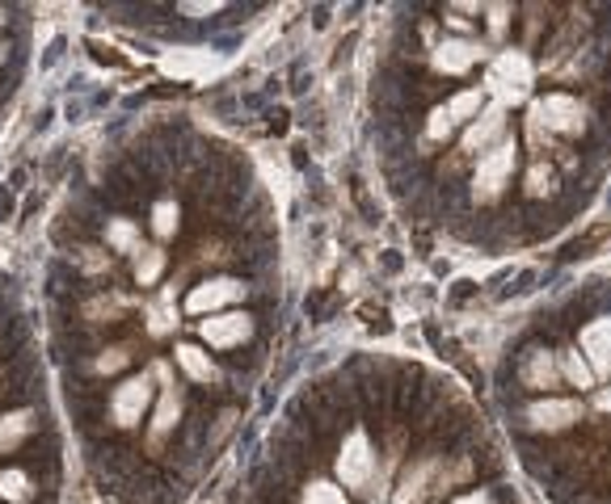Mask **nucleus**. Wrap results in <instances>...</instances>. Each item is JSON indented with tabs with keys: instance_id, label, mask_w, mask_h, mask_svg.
Wrapping results in <instances>:
<instances>
[{
	"instance_id": "nucleus-1",
	"label": "nucleus",
	"mask_w": 611,
	"mask_h": 504,
	"mask_svg": "<svg viewBox=\"0 0 611 504\" xmlns=\"http://www.w3.org/2000/svg\"><path fill=\"white\" fill-rule=\"evenodd\" d=\"M148 371H152V378H157V403H152V412H148V446L157 450L165 437H173V429L182 425L186 396H182V387L173 383L169 362H152Z\"/></svg>"
},
{
	"instance_id": "nucleus-2",
	"label": "nucleus",
	"mask_w": 611,
	"mask_h": 504,
	"mask_svg": "<svg viewBox=\"0 0 611 504\" xmlns=\"http://www.w3.org/2000/svg\"><path fill=\"white\" fill-rule=\"evenodd\" d=\"M152 403H157V378L152 371H139L111 391V421L118 429H139V421H148Z\"/></svg>"
},
{
	"instance_id": "nucleus-3",
	"label": "nucleus",
	"mask_w": 611,
	"mask_h": 504,
	"mask_svg": "<svg viewBox=\"0 0 611 504\" xmlns=\"http://www.w3.org/2000/svg\"><path fill=\"white\" fill-rule=\"evenodd\" d=\"M515 143L510 139H502L494 143L485 156H476V168H473V202L481 207H489V202H498L506 186H510V173H515Z\"/></svg>"
},
{
	"instance_id": "nucleus-4",
	"label": "nucleus",
	"mask_w": 611,
	"mask_h": 504,
	"mask_svg": "<svg viewBox=\"0 0 611 504\" xmlns=\"http://www.w3.org/2000/svg\"><path fill=\"white\" fill-rule=\"evenodd\" d=\"M334 471H337V483L350 488V492H362V488L371 483V476H376V446H371L367 429H350V433L342 437Z\"/></svg>"
},
{
	"instance_id": "nucleus-5",
	"label": "nucleus",
	"mask_w": 611,
	"mask_h": 504,
	"mask_svg": "<svg viewBox=\"0 0 611 504\" xmlns=\"http://www.w3.org/2000/svg\"><path fill=\"white\" fill-rule=\"evenodd\" d=\"M531 80H535V72H531L528 55L502 51L498 59H494V68H489V77H485V84H489V93L498 97V106H519L531 93Z\"/></svg>"
},
{
	"instance_id": "nucleus-6",
	"label": "nucleus",
	"mask_w": 611,
	"mask_h": 504,
	"mask_svg": "<svg viewBox=\"0 0 611 504\" xmlns=\"http://www.w3.org/2000/svg\"><path fill=\"white\" fill-rule=\"evenodd\" d=\"M553 131V134H583L586 131V106L569 93H549L531 106V134Z\"/></svg>"
},
{
	"instance_id": "nucleus-7",
	"label": "nucleus",
	"mask_w": 611,
	"mask_h": 504,
	"mask_svg": "<svg viewBox=\"0 0 611 504\" xmlns=\"http://www.w3.org/2000/svg\"><path fill=\"white\" fill-rule=\"evenodd\" d=\"M250 294V286L241 282V278H207V282H198L191 286L186 294V312L191 316H220V312H232V303H241Z\"/></svg>"
},
{
	"instance_id": "nucleus-8",
	"label": "nucleus",
	"mask_w": 611,
	"mask_h": 504,
	"mask_svg": "<svg viewBox=\"0 0 611 504\" xmlns=\"http://www.w3.org/2000/svg\"><path fill=\"white\" fill-rule=\"evenodd\" d=\"M198 337L207 349H241L253 341V316L250 312H220V316L198 319Z\"/></svg>"
},
{
	"instance_id": "nucleus-9",
	"label": "nucleus",
	"mask_w": 611,
	"mask_h": 504,
	"mask_svg": "<svg viewBox=\"0 0 611 504\" xmlns=\"http://www.w3.org/2000/svg\"><path fill=\"white\" fill-rule=\"evenodd\" d=\"M583 421V403L578 399L544 396L528 408V429L531 433H565Z\"/></svg>"
},
{
	"instance_id": "nucleus-10",
	"label": "nucleus",
	"mask_w": 611,
	"mask_h": 504,
	"mask_svg": "<svg viewBox=\"0 0 611 504\" xmlns=\"http://www.w3.org/2000/svg\"><path fill=\"white\" fill-rule=\"evenodd\" d=\"M578 341H583V358L595 378H611V316L590 319Z\"/></svg>"
},
{
	"instance_id": "nucleus-11",
	"label": "nucleus",
	"mask_w": 611,
	"mask_h": 504,
	"mask_svg": "<svg viewBox=\"0 0 611 504\" xmlns=\"http://www.w3.org/2000/svg\"><path fill=\"white\" fill-rule=\"evenodd\" d=\"M502 131H506V106L494 102V106H485L473 122L464 127V152H473V156L481 152V156H485L494 143H502Z\"/></svg>"
},
{
	"instance_id": "nucleus-12",
	"label": "nucleus",
	"mask_w": 611,
	"mask_h": 504,
	"mask_svg": "<svg viewBox=\"0 0 611 504\" xmlns=\"http://www.w3.org/2000/svg\"><path fill=\"white\" fill-rule=\"evenodd\" d=\"M476 59H481V47L469 43V38H443V43L430 51L435 72H443V77H464Z\"/></svg>"
},
{
	"instance_id": "nucleus-13",
	"label": "nucleus",
	"mask_w": 611,
	"mask_h": 504,
	"mask_svg": "<svg viewBox=\"0 0 611 504\" xmlns=\"http://www.w3.org/2000/svg\"><path fill=\"white\" fill-rule=\"evenodd\" d=\"M519 378H523V387H531V391H553L556 383H561L556 353H549V349H528L523 353V366H519Z\"/></svg>"
},
{
	"instance_id": "nucleus-14",
	"label": "nucleus",
	"mask_w": 611,
	"mask_h": 504,
	"mask_svg": "<svg viewBox=\"0 0 611 504\" xmlns=\"http://www.w3.org/2000/svg\"><path fill=\"white\" fill-rule=\"evenodd\" d=\"M34 429H38L34 408H13V412H4V417H0V454H13Z\"/></svg>"
},
{
	"instance_id": "nucleus-15",
	"label": "nucleus",
	"mask_w": 611,
	"mask_h": 504,
	"mask_svg": "<svg viewBox=\"0 0 611 504\" xmlns=\"http://www.w3.org/2000/svg\"><path fill=\"white\" fill-rule=\"evenodd\" d=\"M173 358H177V366L191 374L195 383H216L220 378V366L211 362V353L203 345H191V341H182V345L173 349Z\"/></svg>"
},
{
	"instance_id": "nucleus-16",
	"label": "nucleus",
	"mask_w": 611,
	"mask_h": 504,
	"mask_svg": "<svg viewBox=\"0 0 611 504\" xmlns=\"http://www.w3.org/2000/svg\"><path fill=\"white\" fill-rule=\"evenodd\" d=\"M169 266V257H165V248L161 244H143L136 253V286H157L161 282V273H165Z\"/></svg>"
},
{
	"instance_id": "nucleus-17",
	"label": "nucleus",
	"mask_w": 611,
	"mask_h": 504,
	"mask_svg": "<svg viewBox=\"0 0 611 504\" xmlns=\"http://www.w3.org/2000/svg\"><path fill=\"white\" fill-rule=\"evenodd\" d=\"M106 244H111V253H123V257H136L139 248H143V239H139V223L136 219H111L106 223Z\"/></svg>"
},
{
	"instance_id": "nucleus-18",
	"label": "nucleus",
	"mask_w": 611,
	"mask_h": 504,
	"mask_svg": "<svg viewBox=\"0 0 611 504\" xmlns=\"http://www.w3.org/2000/svg\"><path fill=\"white\" fill-rule=\"evenodd\" d=\"M127 307H136V298H127V294H97V298L84 303V319H93V324H114Z\"/></svg>"
},
{
	"instance_id": "nucleus-19",
	"label": "nucleus",
	"mask_w": 611,
	"mask_h": 504,
	"mask_svg": "<svg viewBox=\"0 0 611 504\" xmlns=\"http://www.w3.org/2000/svg\"><path fill=\"white\" fill-rule=\"evenodd\" d=\"M177 328V303H173V286L161 291V298L148 307V332L152 337H169Z\"/></svg>"
},
{
	"instance_id": "nucleus-20",
	"label": "nucleus",
	"mask_w": 611,
	"mask_h": 504,
	"mask_svg": "<svg viewBox=\"0 0 611 504\" xmlns=\"http://www.w3.org/2000/svg\"><path fill=\"white\" fill-rule=\"evenodd\" d=\"M447 114H451V122L456 127H469L476 114L485 109V89H464V93H456L451 102H443Z\"/></svg>"
},
{
	"instance_id": "nucleus-21",
	"label": "nucleus",
	"mask_w": 611,
	"mask_h": 504,
	"mask_svg": "<svg viewBox=\"0 0 611 504\" xmlns=\"http://www.w3.org/2000/svg\"><path fill=\"white\" fill-rule=\"evenodd\" d=\"M0 501L30 504L34 501V479H30L26 471H18V467H4V471H0Z\"/></svg>"
},
{
	"instance_id": "nucleus-22",
	"label": "nucleus",
	"mask_w": 611,
	"mask_h": 504,
	"mask_svg": "<svg viewBox=\"0 0 611 504\" xmlns=\"http://www.w3.org/2000/svg\"><path fill=\"white\" fill-rule=\"evenodd\" d=\"M177 232H182V207H177L173 198H161V202L152 207V236L165 244V239H173Z\"/></svg>"
},
{
	"instance_id": "nucleus-23",
	"label": "nucleus",
	"mask_w": 611,
	"mask_h": 504,
	"mask_svg": "<svg viewBox=\"0 0 611 504\" xmlns=\"http://www.w3.org/2000/svg\"><path fill=\"white\" fill-rule=\"evenodd\" d=\"M300 504H350V501H346L342 483H334V479H312V483H304Z\"/></svg>"
},
{
	"instance_id": "nucleus-24",
	"label": "nucleus",
	"mask_w": 611,
	"mask_h": 504,
	"mask_svg": "<svg viewBox=\"0 0 611 504\" xmlns=\"http://www.w3.org/2000/svg\"><path fill=\"white\" fill-rule=\"evenodd\" d=\"M561 378H569L578 391H586V387H595V383H599V378H595V371L586 366L583 353H565V358H561Z\"/></svg>"
},
{
	"instance_id": "nucleus-25",
	"label": "nucleus",
	"mask_w": 611,
	"mask_h": 504,
	"mask_svg": "<svg viewBox=\"0 0 611 504\" xmlns=\"http://www.w3.org/2000/svg\"><path fill=\"white\" fill-rule=\"evenodd\" d=\"M123 366H131V349L127 345H111L93 358V371L97 374H118Z\"/></svg>"
},
{
	"instance_id": "nucleus-26",
	"label": "nucleus",
	"mask_w": 611,
	"mask_h": 504,
	"mask_svg": "<svg viewBox=\"0 0 611 504\" xmlns=\"http://www.w3.org/2000/svg\"><path fill=\"white\" fill-rule=\"evenodd\" d=\"M460 131L456 122H451V114H447V106H435L430 109V118H426V139H435V143H447L451 134Z\"/></svg>"
},
{
	"instance_id": "nucleus-27",
	"label": "nucleus",
	"mask_w": 611,
	"mask_h": 504,
	"mask_svg": "<svg viewBox=\"0 0 611 504\" xmlns=\"http://www.w3.org/2000/svg\"><path fill=\"white\" fill-rule=\"evenodd\" d=\"M549 189H553V173H549L544 164H535V168L528 173V194L531 198H544Z\"/></svg>"
},
{
	"instance_id": "nucleus-28",
	"label": "nucleus",
	"mask_w": 611,
	"mask_h": 504,
	"mask_svg": "<svg viewBox=\"0 0 611 504\" xmlns=\"http://www.w3.org/2000/svg\"><path fill=\"white\" fill-rule=\"evenodd\" d=\"M223 4L220 0H207V4H203V0H186V4H182V13H191V17H207V13H220Z\"/></svg>"
},
{
	"instance_id": "nucleus-29",
	"label": "nucleus",
	"mask_w": 611,
	"mask_h": 504,
	"mask_svg": "<svg viewBox=\"0 0 611 504\" xmlns=\"http://www.w3.org/2000/svg\"><path fill=\"white\" fill-rule=\"evenodd\" d=\"M451 504H489V496H485V492H469V496H460V501H451Z\"/></svg>"
},
{
	"instance_id": "nucleus-30",
	"label": "nucleus",
	"mask_w": 611,
	"mask_h": 504,
	"mask_svg": "<svg viewBox=\"0 0 611 504\" xmlns=\"http://www.w3.org/2000/svg\"><path fill=\"white\" fill-rule=\"evenodd\" d=\"M4 55H9V51H4V43H0V63H4Z\"/></svg>"
},
{
	"instance_id": "nucleus-31",
	"label": "nucleus",
	"mask_w": 611,
	"mask_h": 504,
	"mask_svg": "<svg viewBox=\"0 0 611 504\" xmlns=\"http://www.w3.org/2000/svg\"><path fill=\"white\" fill-rule=\"evenodd\" d=\"M0 30H4V9H0Z\"/></svg>"
}]
</instances>
